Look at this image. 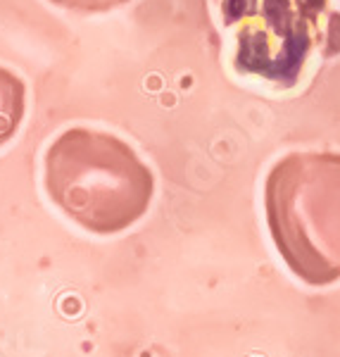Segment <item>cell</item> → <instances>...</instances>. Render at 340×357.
I'll list each match as a JSON object with an SVG mask.
<instances>
[{
  "label": "cell",
  "mask_w": 340,
  "mask_h": 357,
  "mask_svg": "<svg viewBox=\"0 0 340 357\" xmlns=\"http://www.w3.org/2000/svg\"><path fill=\"white\" fill-rule=\"evenodd\" d=\"M50 200L79 227L117 234L148 212L155 178L122 138L95 129H69L45 153Z\"/></svg>",
  "instance_id": "obj_1"
},
{
  "label": "cell",
  "mask_w": 340,
  "mask_h": 357,
  "mask_svg": "<svg viewBox=\"0 0 340 357\" xmlns=\"http://www.w3.org/2000/svg\"><path fill=\"white\" fill-rule=\"evenodd\" d=\"M267 224L291 272L309 286L340 279V155L293 153L264 186Z\"/></svg>",
  "instance_id": "obj_2"
},
{
  "label": "cell",
  "mask_w": 340,
  "mask_h": 357,
  "mask_svg": "<svg viewBox=\"0 0 340 357\" xmlns=\"http://www.w3.org/2000/svg\"><path fill=\"white\" fill-rule=\"evenodd\" d=\"M222 22L233 33L235 69L281 86L298 82L319 45L340 53L333 0H222Z\"/></svg>",
  "instance_id": "obj_3"
},
{
  "label": "cell",
  "mask_w": 340,
  "mask_h": 357,
  "mask_svg": "<svg viewBox=\"0 0 340 357\" xmlns=\"http://www.w3.org/2000/svg\"><path fill=\"white\" fill-rule=\"evenodd\" d=\"M24 84L10 69L0 67V146L8 143L24 117Z\"/></svg>",
  "instance_id": "obj_4"
},
{
  "label": "cell",
  "mask_w": 340,
  "mask_h": 357,
  "mask_svg": "<svg viewBox=\"0 0 340 357\" xmlns=\"http://www.w3.org/2000/svg\"><path fill=\"white\" fill-rule=\"evenodd\" d=\"M60 8L74 10V13H109L129 0H50Z\"/></svg>",
  "instance_id": "obj_5"
}]
</instances>
